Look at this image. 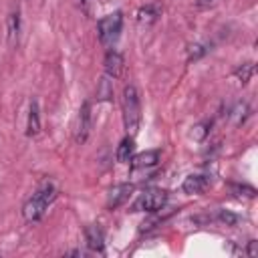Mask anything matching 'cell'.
<instances>
[{"instance_id":"cell-14","label":"cell","mask_w":258,"mask_h":258,"mask_svg":"<svg viewBox=\"0 0 258 258\" xmlns=\"http://www.w3.org/2000/svg\"><path fill=\"white\" fill-rule=\"evenodd\" d=\"M6 34H8V42L10 44H16L18 34H20V14L18 12H12L6 18Z\"/></svg>"},{"instance_id":"cell-5","label":"cell","mask_w":258,"mask_h":258,"mask_svg":"<svg viewBox=\"0 0 258 258\" xmlns=\"http://www.w3.org/2000/svg\"><path fill=\"white\" fill-rule=\"evenodd\" d=\"M91 125H93V115H91V103H83L81 111H79V119H77V129H75V141L77 143H85L89 133H91Z\"/></svg>"},{"instance_id":"cell-12","label":"cell","mask_w":258,"mask_h":258,"mask_svg":"<svg viewBox=\"0 0 258 258\" xmlns=\"http://www.w3.org/2000/svg\"><path fill=\"white\" fill-rule=\"evenodd\" d=\"M38 131H40V111H38V101H32L28 111V121H26V135L34 137Z\"/></svg>"},{"instance_id":"cell-8","label":"cell","mask_w":258,"mask_h":258,"mask_svg":"<svg viewBox=\"0 0 258 258\" xmlns=\"http://www.w3.org/2000/svg\"><path fill=\"white\" fill-rule=\"evenodd\" d=\"M161 12H163L161 4H157V2L145 4V6H141V8L137 10V22H139L141 26H151V24H155V22L159 20Z\"/></svg>"},{"instance_id":"cell-21","label":"cell","mask_w":258,"mask_h":258,"mask_svg":"<svg viewBox=\"0 0 258 258\" xmlns=\"http://www.w3.org/2000/svg\"><path fill=\"white\" fill-rule=\"evenodd\" d=\"M204 127H206L204 123L196 125V127H194V131H191V137H196V139H204V137L208 135V129H204Z\"/></svg>"},{"instance_id":"cell-9","label":"cell","mask_w":258,"mask_h":258,"mask_svg":"<svg viewBox=\"0 0 258 258\" xmlns=\"http://www.w3.org/2000/svg\"><path fill=\"white\" fill-rule=\"evenodd\" d=\"M159 163V151L157 149H149L143 153H137L131 157V167L133 169H147V167H155Z\"/></svg>"},{"instance_id":"cell-15","label":"cell","mask_w":258,"mask_h":258,"mask_svg":"<svg viewBox=\"0 0 258 258\" xmlns=\"http://www.w3.org/2000/svg\"><path fill=\"white\" fill-rule=\"evenodd\" d=\"M113 97V83H111V77H103L97 85V99L99 101H109Z\"/></svg>"},{"instance_id":"cell-3","label":"cell","mask_w":258,"mask_h":258,"mask_svg":"<svg viewBox=\"0 0 258 258\" xmlns=\"http://www.w3.org/2000/svg\"><path fill=\"white\" fill-rule=\"evenodd\" d=\"M121 26H123V14H121V12H113V14L103 16V18L97 22V34H99L101 44L111 46V44L119 38Z\"/></svg>"},{"instance_id":"cell-10","label":"cell","mask_w":258,"mask_h":258,"mask_svg":"<svg viewBox=\"0 0 258 258\" xmlns=\"http://www.w3.org/2000/svg\"><path fill=\"white\" fill-rule=\"evenodd\" d=\"M103 64H105V73H107V77L117 79V77L121 75V71H123V56H121V52H117V50H109V52L105 54Z\"/></svg>"},{"instance_id":"cell-19","label":"cell","mask_w":258,"mask_h":258,"mask_svg":"<svg viewBox=\"0 0 258 258\" xmlns=\"http://www.w3.org/2000/svg\"><path fill=\"white\" fill-rule=\"evenodd\" d=\"M218 220H220L222 224H226V226H236V224L240 222V216L234 214V212H228V210H220V212H218Z\"/></svg>"},{"instance_id":"cell-2","label":"cell","mask_w":258,"mask_h":258,"mask_svg":"<svg viewBox=\"0 0 258 258\" xmlns=\"http://www.w3.org/2000/svg\"><path fill=\"white\" fill-rule=\"evenodd\" d=\"M141 121V103H139V93L133 85H127L123 89V123L127 133L135 135L137 127Z\"/></svg>"},{"instance_id":"cell-23","label":"cell","mask_w":258,"mask_h":258,"mask_svg":"<svg viewBox=\"0 0 258 258\" xmlns=\"http://www.w3.org/2000/svg\"><path fill=\"white\" fill-rule=\"evenodd\" d=\"M216 0H198V6L200 8H206V6H212Z\"/></svg>"},{"instance_id":"cell-11","label":"cell","mask_w":258,"mask_h":258,"mask_svg":"<svg viewBox=\"0 0 258 258\" xmlns=\"http://www.w3.org/2000/svg\"><path fill=\"white\" fill-rule=\"evenodd\" d=\"M208 183L210 181H208L206 175H187L183 179V183H181V189H183V194L194 196V194H202L208 187Z\"/></svg>"},{"instance_id":"cell-13","label":"cell","mask_w":258,"mask_h":258,"mask_svg":"<svg viewBox=\"0 0 258 258\" xmlns=\"http://www.w3.org/2000/svg\"><path fill=\"white\" fill-rule=\"evenodd\" d=\"M133 151H135L133 135H127V137L119 143L115 157H117V161H119V163H129V161H131V157H133Z\"/></svg>"},{"instance_id":"cell-20","label":"cell","mask_w":258,"mask_h":258,"mask_svg":"<svg viewBox=\"0 0 258 258\" xmlns=\"http://www.w3.org/2000/svg\"><path fill=\"white\" fill-rule=\"evenodd\" d=\"M206 52H208V44H202V42L191 44V46H189V56H187V60H198V58L204 56Z\"/></svg>"},{"instance_id":"cell-16","label":"cell","mask_w":258,"mask_h":258,"mask_svg":"<svg viewBox=\"0 0 258 258\" xmlns=\"http://www.w3.org/2000/svg\"><path fill=\"white\" fill-rule=\"evenodd\" d=\"M252 75H254V64H252V62H244V64H240V67L234 71V77H236L242 85H246V83L252 79Z\"/></svg>"},{"instance_id":"cell-18","label":"cell","mask_w":258,"mask_h":258,"mask_svg":"<svg viewBox=\"0 0 258 258\" xmlns=\"http://www.w3.org/2000/svg\"><path fill=\"white\" fill-rule=\"evenodd\" d=\"M232 115H234V125H242L246 121V117H248V105L246 103H238L236 109L232 111Z\"/></svg>"},{"instance_id":"cell-22","label":"cell","mask_w":258,"mask_h":258,"mask_svg":"<svg viewBox=\"0 0 258 258\" xmlns=\"http://www.w3.org/2000/svg\"><path fill=\"white\" fill-rule=\"evenodd\" d=\"M246 254H248V256H256V254H258V242H256V240H250V242H248Z\"/></svg>"},{"instance_id":"cell-24","label":"cell","mask_w":258,"mask_h":258,"mask_svg":"<svg viewBox=\"0 0 258 258\" xmlns=\"http://www.w3.org/2000/svg\"><path fill=\"white\" fill-rule=\"evenodd\" d=\"M67 254H71V256H83L81 250H71V252H67Z\"/></svg>"},{"instance_id":"cell-7","label":"cell","mask_w":258,"mask_h":258,"mask_svg":"<svg viewBox=\"0 0 258 258\" xmlns=\"http://www.w3.org/2000/svg\"><path fill=\"white\" fill-rule=\"evenodd\" d=\"M85 240L93 252H99V254L105 252V234L99 224H91L85 228Z\"/></svg>"},{"instance_id":"cell-4","label":"cell","mask_w":258,"mask_h":258,"mask_svg":"<svg viewBox=\"0 0 258 258\" xmlns=\"http://www.w3.org/2000/svg\"><path fill=\"white\" fill-rule=\"evenodd\" d=\"M165 202H167L165 189H147L131 204V212H157L165 206Z\"/></svg>"},{"instance_id":"cell-1","label":"cell","mask_w":258,"mask_h":258,"mask_svg":"<svg viewBox=\"0 0 258 258\" xmlns=\"http://www.w3.org/2000/svg\"><path fill=\"white\" fill-rule=\"evenodd\" d=\"M54 198H56L54 185H52L50 181L42 183V185L32 194V198L22 206V216H24V220H26V222H38V220H42V216L46 214V210H48V206L52 204Z\"/></svg>"},{"instance_id":"cell-17","label":"cell","mask_w":258,"mask_h":258,"mask_svg":"<svg viewBox=\"0 0 258 258\" xmlns=\"http://www.w3.org/2000/svg\"><path fill=\"white\" fill-rule=\"evenodd\" d=\"M230 189H232V194H234L236 198H248V200H252V198L256 196V189H254L252 185H240V183H232V185H230Z\"/></svg>"},{"instance_id":"cell-6","label":"cell","mask_w":258,"mask_h":258,"mask_svg":"<svg viewBox=\"0 0 258 258\" xmlns=\"http://www.w3.org/2000/svg\"><path fill=\"white\" fill-rule=\"evenodd\" d=\"M131 191H133V185L131 183H119V185L111 187V191L107 196V208L109 210H117L119 206H123L129 200Z\"/></svg>"}]
</instances>
